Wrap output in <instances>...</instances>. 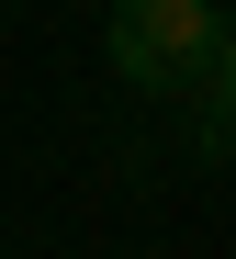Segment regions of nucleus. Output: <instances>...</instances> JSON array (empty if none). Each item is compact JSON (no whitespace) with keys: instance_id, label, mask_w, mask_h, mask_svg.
Masks as SVG:
<instances>
[{"instance_id":"obj_2","label":"nucleus","mask_w":236,"mask_h":259,"mask_svg":"<svg viewBox=\"0 0 236 259\" xmlns=\"http://www.w3.org/2000/svg\"><path fill=\"white\" fill-rule=\"evenodd\" d=\"M192 147H203V158H236V91H225V79H203V124H192Z\"/></svg>"},{"instance_id":"obj_1","label":"nucleus","mask_w":236,"mask_h":259,"mask_svg":"<svg viewBox=\"0 0 236 259\" xmlns=\"http://www.w3.org/2000/svg\"><path fill=\"white\" fill-rule=\"evenodd\" d=\"M225 34L236 23H214V0H113V68L135 91H192V79H214Z\"/></svg>"},{"instance_id":"obj_3","label":"nucleus","mask_w":236,"mask_h":259,"mask_svg":"<svg viewBox=\"0 0 236 259\" xmlns=\"http://www.w3.org/2000/svg\"><path fill=\"white\" fill-rule=\"evenodd\" d=\"M214 79H225V91H236V34H225V57H214Z\"/></svg>"}]
</instances>
